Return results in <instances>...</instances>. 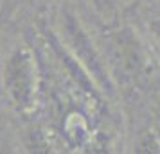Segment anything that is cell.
<instances>
[{
  "label": "cell",
  "instance_id": "1",
  "mask_svg": "<svg viewBox=\"0 0 160 154\" xmlns=\"http://www.w3.org/2000/svg\"><path fill=\"white\" fill-rule=\"evenodd\" d=\"M40 65L23 32L11 30V16H0V106L29 120L40 106Z\"/></svg>",
  "mask_w": 160,
  "mask_h": 154
},
{
  "label": "cell",
  "instance_id": "2",
  "mask_svg": "<svg viewBox=\"0 0 160 154\" xmlns=\"http://www.w3.org/2000/svg\"><path fill=\"white\" fill-rule=\"evenodd\" d=\"M144 18H146V27L149 30V36L160 47V4L157 7H153L151 11H148Z\"/></svg>",
  "mask_w": 160,
  "mask_h": 154
},
{
  "label": "cell",
  "instance_id": "3",
  "mask_svg": "<svg viewBox=\"0 0 160 154\" xmlns=\"http://www.w3.org/2000/svg\"><path fill=\"white\" fill-rule=\"evenodd\" d=\"M20 2H23V0H4L2 9H0V16H13V13L20 6Z\"/></svg>",
  "mask_w": 160,
  "mask_h": 154
}]
</instances>
